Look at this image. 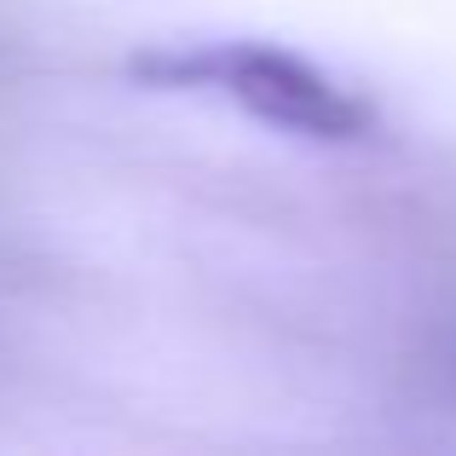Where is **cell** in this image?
<instances>
[{"instance_id": "cell-1", "label": "cell", "mask_w": 456, "mask_h": 456, "mask_svg": "<svg viewBox=\"0 0 456 456\" xmlns=\"http://www.w3.org/2000/svg\"><path fill=\"white\" fill-rule=\"evenodd\" d=\"M134 81L162 93H208L237 104L243 116L318 145H358L376 134V110L346 81L318 69L312 58L272 41H202V46H156L139 53Z\"/></svg>"}]
</instances>
